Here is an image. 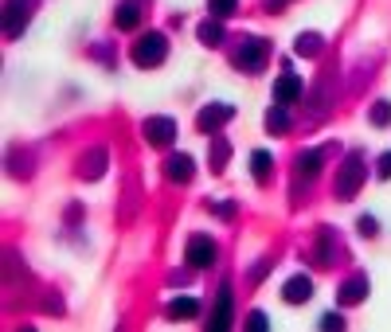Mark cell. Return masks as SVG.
<instances>
[{
	"instance_id": "cell-24",
	"label": "cell",
	"mask_w": 391,
	"mask_h": 332,
	"mask_svg": "<svg viewBox=\"0 0 391 332\" xmlns=\"http://www.w3.org/2000/svg\"><path fill=\"white\" fill-rule=\"evenodd\" d=\"M223 156H227V145H223V141H215V172L223 168Z\"/></svg>"
},
{
	"instance_id": "cell-20",
	"label": "cell",
	"mask_w": 391,
	"mask_h": 332,
	"mask_svg": "<svg viewBox=\"0 0 391 332\" xmlns=\"http://www.w3.org/2000/svg\"><path fill=\"white\" fill-rule=\"evenodd\" d=\"M372 121H375V125H387V121H391V102H375Z\"/></svg>"
},
{
	"instance_id": "cell-2",
	"label": "cell",
	"mask_w": 391,
	"mask_h": 332,
	"mask_svg": "<svg viewBox=\"0 0 391 332\" xmlns=\"http://www.w3.org/2000/svg\"><path fill=\"white\" fill-rule=\"evenodd\" d=\"M360 180H364V161L360 156H349L337 172V196L340 199H352L360 192Z\"/></svg>"
},
{
	"instance_id": "cell-26",
	"label": "cell",
	"mask_w": 391,
	"mask_h": 332,
	"mask_svg": "<svg viewBox=\"0 0 391 332\" xmlns=\"http://www.w3.org/2000/svg\"><path fill=\"white\" fill-rule=\"evenodd\" d=\"M380 176H383V180L391 176V153H383V156H380Z\"/></svg>"
},
{
	"instance_id": "cell-23",
	"label": "cell",
	"mask_w": 391,
	"mask_h": 332,
	"mask_svg": "<svg viewBox=\"0 0 391 332\" xmlns=\"http://www.w3.org/2000/svg\"><path fill=\"white\" fill-rule=\"evenodd\" d=\"M321 328H344V321H340L337 313H325L321 316Z\"/></svg>"
},
{
	"instance_id": "cell-8",
	"label": "cell",
	"mask_w": 391,
	"mask_h": 332,
	"mask_svg": "<svg viewBox=\"0 0 391 332\" xmlns=\"http://www.w3.org/2000/svg\"><path fill=\"white\" fill-rule=\"evenodd\" d=\"M235 118V110L231 106H207V110H200V118H196V125L204 129V133H215V129L223 125V121Z\"/></svg>"
},
{
	"instance_id": "cell-27",
	"label": "cell",
	"mask_w": 391,
	"mask_h": 332,
	"mask_svg": "<svg viewBox=\"0 0 391 332\" xmlns=\"http://www.w3.org/2000/svg\"><path fill=\"white\" fill-rule=\"evenodd\" d=\"M282 4H286V0H270V8H282Z\"/></svg>"
},
{
	"instance_id": "cell-17",
	"label": "cell",
	"mask_w": 391,
	"mask_h": 332,
	"mask_svg": "<svg viewBox=\"0 0 391 332\" xmlns=\"http://www.w3.org/2000/svg\"><path fill=\"white\" fill-rule=\"evenodd\" d=\"M317 168H321V153H317V149H309V153H298V172L313 176Z\"/></svg>"
},
{
	"instance_id": "cell-6",
	"label": "cell",
	"mask_w": 391,
	"mask_h": 332,
	"mask_svg": "<svg viewBox=\"0 0 391 332\" xmlns=\"http://www.w3.org/2000/svg\"><path fill=\"white\" fill-rule=\"evenodd\" d=\"M282 297L289 301V305H301V301L313 297V278L309 273H298V278L286 281V290H282Z\"/></svg>"
},
{
	"instance_id": "cell-19",
	"label": "cell",
	"mask_w": 391,
	"mask_h": 332,
	"mask_svg": "<svg viewBox=\"0 0 391 332\" xmlns=\"http://www.w3.org/2000/svg\"><path fill=\"white\" fill-rule=\"evenodd\" d=\"M298 51H301V55H317V51H321V39H317V35H301V39H298Z\"/></svg>"
},
{
	"instance_id": "cell-16",
	"label": "cell",
	"mask_w": 391,
	"mask_h": 332,
	"mask_svg": "<svg viewBox=\"0 0 391 332\" xmlns=\"http://www.w3.org/2000/svg\"><path fill=\"white\" fill-rule=\"evenodd\" d=\"M266 129H270V133H286V129H289V113L282 110V106H274V110L266 113Z\"/></svg>"
},
{
	"instance_id": "cell-12",
	"label": "cell",
	"mask_w": 391,
	"mask_h": 332,
	"mask_svg": "<svg viewBox=\"0 0 391 332\" xmlns=\"http://www.w3.org/2000/svg\"><path fill=\"white\" fill-rule=\"evenodd\" d=\"M368 297V281L364 278H352L344 281V290H340V305H356V301Z\"/></svg>"
},
{
	"instance_id": "cell-18",
	"label": "cell",
	"mask_w": 391,
	"mask_h": 332,
	"mask_svg": "<svg viewBox=\"0 0 391 332\" xmlns=\"http://www.w3.org/2000/svg\"><path fill=\"white\" fill-rule=\"evenodd\" d=\"M200 39H204V43H212V47H215V43L223 39V27H219V20H207V24H200Z\"/></svg>"
},
{
	"instance_id": "cell-13",
	"label": "cell",
	"mask_w": 391,
	"mask_h": 332,
	"mask_svg": "<svg viewBox=\"0 0 391 332\" xmlns=\"http://www.w3.org/2000/svg\"><path fill=\"white\" fill-rule=\"evenodd\" d=\"M114 20H118L121 32H133V27L141 24V8H137V4H118V16Z\"/></svg>"
},
{
	"instance_id": "cell-15",
	"label": "cell",
	"mask_w": 391,
	"mask_h": 332,
	"mask_svg": "<svg viewBox=\"0 0 391 332\" xmlns=\"http://www.w3.org/2000/svg\"><path fill=\"white\" fill-rule=\"evenodd\" d=\"M270 153H263V149H258L255 156H251V172H255V180L258 184H266V180H270Z\"/></svg>"
},
{
	"instance_id": "cell-11",
	"label": "cell",
	"mask_w": 391,
	"mask_h": 332,
	"mask_svg": "<svg viewBox=\"0 0 391 332\" xmlns=\"http://www.w3.org/2000/svg\"><path fill=\"white\" fill-rule=\"evenodd\" d=\"M169 316L172 321H192V316H200V301L196 297H176L169 305Z\"/></svg>"
},
{
	"instance_id": "cell-22",
	"label": "cell",
	"mask_w": 391,
	"mask_h": 332,
	"mask_svg": "<svg viewBox=\"0 0 391 332\" xmlns=\"http://www.w3.org/2000/svg\"><path fill=\"white\" fill-rule=\"evenodd\" d=\"M375 230H380V227H375V219H372V215H364V219H360V235H368V239H372Z\"/></svg>"
},
{
	"instance_id": "cell-9",
	"label": "cell",
	"mask_w": 391,
	"mask_h": 332,
	"mask_svg": "<svg viewBox=\"0 0 391 332\" xmlns=\"http://www.w3.org/2000/svg\"><path fill=\"white\" fill-rule=\"evenodd\" d=\"M164 172H169V180H192L196 164H192V156H188V153H172L169 164H164Z\"/></svg>"
},
{
	"instance_id": "cell-4",
	"label": "cell",
	"mask_w": 391,
	"mask_h": 332,
	"mask_svg": "<svg viewBox=\"0 0 391 332\" xmlns=\"http://www.w3.org/2000/svg\"><path fill=\"white\" fill-rule=\"evenodd\" d=\"M184 254H188V266H196V270H207V266L215 262V242H212V235H192Z\"/></svg>"
},
{
	"instance_id": "cell-1",
	"label": "cell",
	"mask_w": 391,
	"mask_h": 332,
	"mask_svg": "<svg viewBox=\"0 0 391 332\" xmlns=\"http://www.w3.org/2000/svg\"><path fill=\"white\" fill-rule=\"evenodd\" d=\"M164 55H169V43H164V35H157V32L141 35L137 47H133L137 67H157V63H164Z\"/></svg>"
},
{
	"instance_id": "cell-10",
	"label": "cell",
	"mask_w": 391,
	"mask_h": 332,
	"mask_svg": "<svg viewBox=\"0 0 391 332\" xmlns=\"http://www.w3.org/2000/svg\"><path fill=\"white\" fill-rule=\"evenodd\" d=\"M20 20L28 24L24 0H8V8H4V32H8V35H20Z\"/></svg>"
},
{
	"instance_id": "cell-25",
	"label": "cell",
	"mask_w": 391,
	"mask_h": 332,
	"mask_svg": "<svg viewBox=\"0 0 391 332\" xmlns=\"http://www.w3.org/2000/svg\"><path fill=\"white\" fill-rule=\"evenodd\" d=\"M266 324H270V321H266L263 313H255V316H251V328H255V332H266Z\"/></svg>"
},
{
	"instance_id": "cell-3",
	"label": "cell",
	"mask_w": 391,
	"mask_h": 332,
	"mask_svg": "<svg viewBox=\"0 0 391 332\" xmlns=\"http://www.w3.org/2000/svg\"><path fill=\"white\" fill-rule=\"evenodd\" d=\"M266 51H270V47H266V39L247 35V39H243V47H239V55H235V63L243 70H251V75H255V70L266 67Z\"/></svg>"
},
{
	"instance_id": "cell-5",
	"label": "cell",
	"mask_w": 391,
	"mask_h": 332,
	"mask_svg": "<svg viewBox=\"0 0 391 332\" xmlns=\"http://www.w3.org/2000/svg\"><path fill=\"white\" fill-rule=\"evenodd\" d=\"M145 141H149V145H172V137H176V121L172 118H149L145 121Z\"/></svg>"
},
{
	"instance_id": "cell-7",
	"label": "cell",
	"mask_w": 391,
	"mask_h": 332,
	"mask_svg": "<svg viewBox=\"0 0 391 332\" xmlns=\"http://www.w3.org/2000/svg\"><path fill=\"white\" fill-rule=\"evenodd\" d=\"M301 90H306V86H301V78H298V75H282L278 82H274V102H278V106L298 102Z\"/></svg>"
},
{
	"instance_id": "cell-21",
	"label": "cell",
	"mask_w": 391,
	"mask_h": 332,
	"mask_svg": "<svg viewBox=\"0 0 391 332\" xmlns=\"http://www.w3.org/2000/svg\"><path fill=\"white\" fill-rule=\"evenodd\" d=\"M212 12L215 16H231V12H235V0H212Z\"/></svg>"
},
{
	"instance_id": "cell-14",
	"label": "cell",
	"mask_w": 391,
	"mask_h": 332,
	"mask_svg": "<svg viewBox=\"0 0 391 332\" xmlns=\"http://www.w3.org/2000/svg\"><path fill=\"white\" fill-rule=\"evenodd\" d=\"M231 324V290L219 293V305H215V316H212V328H227Z\"/></svg>"
}]
</instances>
